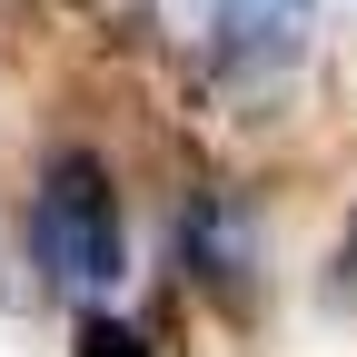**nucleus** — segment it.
Here are the masks:
<instances>
[{"label":"nucleus","instance_id":"obj_1","mask_svg":"<svg viewBox=\"0 0 357 357\" xmlns=\"http://www.w3.org/2000/svg\"><path fill=\"white\" fill-rule=\"evenodd\" d=\"M30 248L79 298H100L119 278V189H109L100 159H79V149L50 159V178H40V199H30Z\"/></svg>","mask_w":357,"mask_h":357},{"label":"nucleus","instance_id":"obj_2","mask_svg":"<svg viewBox=\"0 0 357 357\" xmlns=\"http://www.w3.org/2000/svg\"><path fill=\"white\" fill-rule=\"evenodd\" d=\"M307 10L318 0H218V40H229L238 70H288L307 40Z\"/></svg>","mask_w":357,"mask_h":357},{"label":"nucleus","instance_id":"obj_3","mask_svg":"<svg viewBox=\"0 0 357 357\" xmlns=\"http://www.w3.org/2000/svg\"><path fill=\"white\" fill-rule=\"evenodd\" d=\"M79 357H149V347L129 337L119 318H89V328H79Z\"/></svg>","mask_w":357,"mask_h":357}]
</instances>
